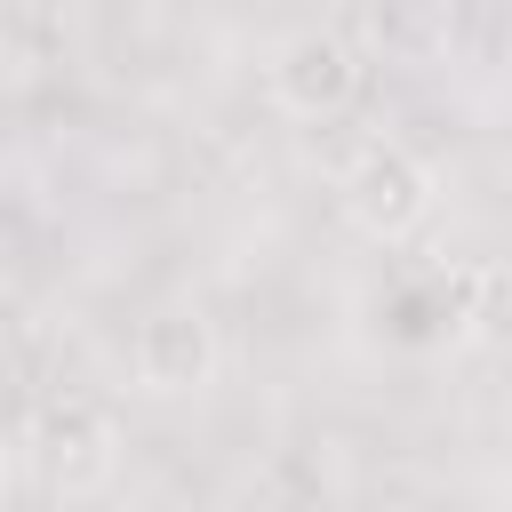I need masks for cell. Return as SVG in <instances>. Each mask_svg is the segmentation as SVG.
<instances>
[{"mask_svg": "<svg viewBox=\"0 0 512 512\" xmlns=\"http://www.w3.org/2000/svg\"><path fill=\"white\" fill-rule=\"evenodd\" d=\"M0 336H8V304H0Z\"/></svg>", "mask_w": 512, "mask_h": 512, "instance_id": "8992f818", "label": "cell"}, {"mask_svg": "<svg viewBox=\"0 0 512 512\" xmlns=\"http://www.w3.org/2000/svg\"><path fill=\"white\" fill-rule=\"evenodd\" d=\"M128 368L152 400H192L216 384L224 368V344H216V320L200 304H160L136 320V344H128Z\"/></svg>", "mask_w": 512, "mask_h": 512, "instance_id": "3957f363", "label": "cell"}, {"mask_svg": "<svg viewBox=\"0 0 512 512\" xmlns=\"http://www.w3.org/2000/svg\"><path fill=\"white\" fill-rule=\"evenodd\" d=\"M264 88H272V104L288 120H336L360 96V48L344 32H328V24H304V32H288L272 48Z\"/></svg>", "mask_w": 512, "mask_h": 512, "instance_id": "7a4b0ae2", "label": "cell"}, {"mask_svg": "<svg viewBox=\"0 0 512 512\" xmlns=\"http://www.w3.org/2000/svg\"><path fill=\"white\" fill-rule=\"evenodd\" d=\"M336 200H344V216H352L360 232H376V240H408V232L432 216V168H424L408 144L376 136V144H360V152L344 160Z\"/></svg>", "mask_w": 512, "mask_h": 512, "instance_id": "6da1fadb", "label": "cell"}, {"mask_svg": "<svg viewBox=\"0 0 512 512\" xmlns=\"http://www.w3.org/2000/svg\"><path fill=\"white\" fill-rule=\"evenodd\" d=\"M464 328L480 344H512V264H472V312Z\"/></svg>", "mask_w": 512, "mask_h": 512, "instance_id": "5b68a950", "label": "cell"}, {"mask_svg": "<svg viewBox=\"0 0 512 512\" xmlns=\"http://www.w3.org/2000/svg\"><path fill=\"white\" fill-rule=\"evenodd\" d=\"M32 456H40V480L64 488V496H96L112 472H120V432L96 400L64 392L32 416Z\"/></svg>", "mask_w": 512, "mask_h": 512, "instance_id": "277c9868", "label": "cell"}]
</instances>
